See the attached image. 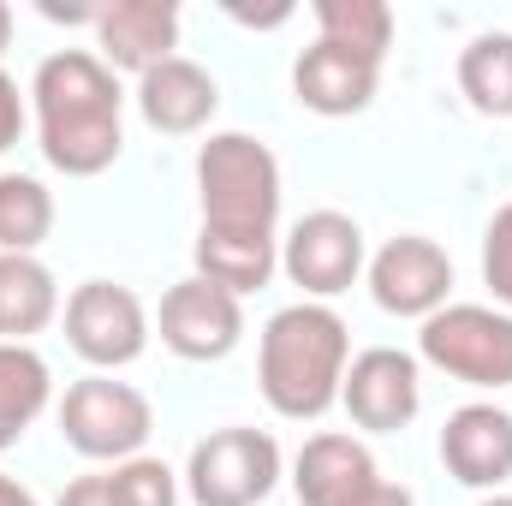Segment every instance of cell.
Instances as JSON below:
<instances>
[{"instance_id":"1","label":"cell","mask_w":512,"mask_h":506,"mask_svg":"<svg viewBox=\"0 0 512 506\" xmlns=\"http://www.w3.org/2000/svg\"><path fill=\"white\" fill-rule=\"evenodd\" d=\"M36 131H42V155L54 173L66 179H96L120 161V78L114 66H102V54L84 48H60L36 66Z\"/></svg>"},{"instance_id":"2","label":"cell","mask_w":512,"mask_h":506,"mask_svg":"<svg viewBox=\"0 0 512 506\" xmlns=\"http://www.w3.org/2000/svg\"><path fill=\"white\" fill-rule=\"evenodd\" d=\"M352 364V340H346V322L328 310V304H286L268 316L262 328V346H256V381H262V399L292 417V423H310L322 417L328 405H340V381Z\"/></svg>"},{"instance_id":"3","label":"cell","mask_w":512,"mask_h":506,"mask_svg":"<svg viewBox=\"0 0 512 506\" xmlns=\"http://www.w3.org/2000/svg\"><path fill=\"white\" fill-rule=\"evenodd\" d=\"M197 203L203 227L221 233H274L280 221V161L251 131H215L197 149Z\"/></svg>"},{"instance_id":"4","label":"cell","mask_w":512,"mask_h":506,"mask_svg":"<svg viewBox=\"0 0 512 506\" xmlns=\"http://www.w3.org/2000/svg\"><path fill=\"white\" fill-rule=\"evenodd\" d=\"M155 429V411L149 399L131 387V381H114V376H84L66 387L60 399V435L72 453L96 459V465H126L143 453Z\"/></svg>"},{"instance_id":"5","label":"cell","mask_w":512,"mask_h":506,"mask_svg":"<svg viewBox=\"0 0 512 506\" xmlns=\"http://www.w3.org/2000/svg\"><path fill=\"white\" fill-rule=\"evenodd\" d=\"M417 352L465 387H512V316L495 304H447L417 328Z\"/></svg>"},{"instance_id":"6","label":"cell","mask_w":512,"mask_h":506,"mask_svg":"<svg viewBox=\"0 0 512 506\" xmlns=\"http://www.w3.org/2000/svg\"><path fill=\"white\" fill-rule=\"evenodd\" d=\"M280 483V447L268 429H215L191 447L185 465V489L197 506H256L274 495Z\"/></svg>"},{"instance_id":"7","label":"cell","mask_w":512,"mask_h":506,"mask_svg":"<svg viewBox=\"0 0 512 506\" xmlns=\"http://www.w3.org/2000/svg\"><path fill=\"white\" fill-rule=\"evenodd\" d=\"M66 340L84 364H96L102 376L108 370H126L143 358L149 346V316L137 304L131 286H114V280H84L72 298H66Z\"/></svg>"},{"instance_id":"8","label":"cell","mask_w":512,"mask_h":506,"mask_svg":"<svg viewBox=\"0 0 512 506\" xmlns=\"http://www.w3.org/2000/svg\"><path fill=\"white\" fill-rule=\"evenodd\" d=\"M245 340V310L233 292L209 286V280H179L161 298V346L185 364H221L233 346Z\"/></svg>"},{"instance_id":"9","label":"cell","mask_w":512,"mask_h":506,"mask_svg":"<svg viewBox=\"0 0 512 506\" xmlns=\"http://www.w3.org/2000/svg\"><path fill=\"white\" fill-rule=\"evenodd\" d=\"M370 292L387 316H417L429 322L435 310H447L453 292V256L423 233H399L370 256Z\"/></svg>"},{"instance_id":"10","label":"cell","mask_w":512,"mask_h":506,"mask_svg":"<svg viewBox=\"0 0 512 506\" xmlns=\"http://www.w3.org/2000/svg\"><path fill=\"white\" fill-rule=\"evenodd\" d=\"M280 268L292 286H304V298H334L346 292L358 274H364V233L352 215L340 209H316L292 227L286 251H280Z\"/></svg>"},{"instance_id":"11","label":"cell","mask_w":512,"mask_h":506,"mask_svg":"<svg viewBox=\"0 0 512 506\" xmlns=\"http://www.w3.org/2000/svg\"><path fill=\"white\" fill-rule=\"evenodd\" d=\"M340 405L358 429L370 435H393L417 417L423 405V381H417V358L411 352H393V346H370L346 364L340 381Z\"/></svg>"},{"instance_id":"12","label":"cell","mask_w":512,"mask_h":506,"mask_svg":"<svg viewBox=\"0 0 512 506\" xmlns=\"http://www.w3.org/2000/svg\"><path fill=\"white\" fill-rule=\"evenodd\" d=\"M441 465L465 489L501 495L512 477V411L501 405H459L441 429Z\"/></svg>"},{"instance_id":"13","label":"cell","mask_w":512,"mask_h":506,"mask_svg":"<svg viewBox=\"0 0 512 506\" xmlns=\"http://www.w3.org/2000/svg\"><path fill=\"white\" fill-rule=\"evenodd\" d=\"M96 42H102V66L114 72H149L161 60H173L179 48V6L173 0H114L96 12Z\"/></svg>"},{"instance_id":"14","label":"cell","mask_w":512,"mask_h":506,"mask_svg":"<svg viewBox=\"0 0 512 506\" xmlns=\"http://www.w3.org/2000/svg\"><path fill=\"white\" fill-rule=\"evenodd\" d=\"M376 84H382V66H376V60L346 54V48H334V42H322V36H316V48H304L298 66H292L298 102H304L310 114H322V120L364 114V108L376 102Z\"/></svg>"},{"instance_id":"15","label":"cell","mask_w":512,"mask_h":506,"mask_svg":"<svg viewBox=\"0 0 512 506\" xmlns=\"http://www.w3.org/2000/svg\"><path fill=\"white\" fill-rule=\"evenodd\" d=\"M215 108H221L215 78H209L197 60H185V54H173V60H161V66H149V72L137 78V114L155 131H167V137L203 131L215 120Z\"/></svg>"},{"instance_id":"16","label":"cell","mask_w":512,"mask_h":506,"mask_svg":"<svg viewBox=\"0 0 512 506\" xmlns=\"http://www.w3.org/2000/svg\"><path fill=\"white\" fill-rule=\"evenodd\" d=\"M376 477L382 471H376L370 447L358 435H334V429L310 435L304 453H298V465H292V489H298L304 506H346L352 495H364Z\"/></svg>"},{"instance_id":"17","label":"cell","mask_w":512,"mask_h":506,"mask_svg":"<svg viewBox=\"0 0 512 506\" xmlns=\"http://www.w3.org/2000/svg\"><path fill=\"white\" fill-rule=\"evenodd\" d=\"M280 268V251H274V233H221V227H203L197 233V280L245 298V292H262Z\"/></svg>"},{"instance_id":"18","label":"cell","mask_w":512,"mask_h":506,"mask_svg":"<svg viewBox=\"0 0 512 506\" xmlns=\"http://www.w3.org/2000/svg\"><path fill=\"white\" fill-rule=\"evenodd\" d=\"M54 316H60V286L48 262L0 251V340L30 346V334H42Z\"/></svg>"},{"instance_id":"19","label":"cell","mask_w":512,"mask_h":506,"mask_svg":"<svg viewBox=\"0 0 512 506\" xmlns=\"http://www.w3.org/2000/svg\"><path fill=\"white\" fill-rule=\"evenodd\" d=\"M48 393H54V376H48L42 352H36V346H6V340H0V453L18 447V435L42 417Z\"/></svg>"},{"instance_id":"20","label":"cell","mask_w":512,"mask_h":506,"mask_svg":"<svg viewBox=\"0 0 512 506\" xmlns=\"http://www.w3.org/2000/svg\"><path fill=\"white\" fill-rule=\"evenodd\" d=\"M459 90L477 114L489 120H512V36L489 30L459 54Z\"/></svg>"},{"instance_id":"21","label":"cell","mask_w":512,"mask_h":506,"mask_svg":"<svg viewBox=\"0 0 512 506\" xmlns=\"http://www.w3.org/2000/svg\"><path fill=\"white\" fill-rule=\"evenodd\" d=\"M54 233V197L30 173H0V251L36 256V245Z\"/></svg>"},{"instance_id":"22","label":"cell","mask_w":512,"mask_h":506,"mask_svg":"<svg viewBox=\"0 0 512 506\" xmlns=\"http://www.w3.org/2000/svg\"><path fill=\"white\" fill-rule=\"evenodd\" d=\"M316 24H322V42L346 48V54H364V60H387V42H393V12L387 0H316Z\"/></svg>"},{"instance_id":"23","label":"cell","mask_w":512,"mask_h":506,"mask_svg":"<svg viewBox=\"0 0 512 506\" xmlns=\"http://www.w3.org/2000/svg\"><path fill=\"white\" fill-rule=\"evenodd\" d=\"M108 495L114 506H179V477L161 465V459H126L108 471Z\"/></svg>"},{"instance_id":"24","label":"cell","mask_w":512,"mask_h":506,"mask_svg":"<svg viewBox=\"0 0 512 506\" xmlns=\"http://www.w3.org/2000/svg\"><path fill=\"white\" fill-rule=\"evenodd\" d=\"M483 286L495 292V304L512 316V203L495 209V221L483 233Z\"/></svg>"},{"instance_id":"25","label":"cell","mask_w":512,"mask_h":506,"mask_svg":"<svg viewBox=\"0 0 512 506\" xmlns=\"http://www.w3.org/2000/svg\"><path fill=\"white\" fill-rule=\"evenodd\" d=\"M18 131H24V96H18V84L0 72V149H12Z\"/></svg>"},{"instance_id":"26","label":"cell","mask_w":512,"mask_h":506,"mask_svg":"<svg viewBox=\"0 0 512 506\" xmlns=\"http://www.w3.org/2000/svg\"><path fill=\"white\" fill-rule=\"evenodd\" d=\"M54 506H114V495H108V471L102 477H78V483H66V495Z\"/></svg>"},{"instance_id":"27","label":"cell","mask_w":512,"mask_h":506,"mask_svg":"<svg viewBox=\"0 0 512 506\" xmlns=\"http://www.w3.org/2000/svg\"><path fill=\"white\" fill-rule=\"evenodd\" d=\"M346 506H411V489H399V483H387V477H376L364 495H352Z\"/></svg>"},{"instance_id":"28","label":"cell","mask_w":512,"mask_h":506,"mask_svg":"<svg viewBox=\"0 0 512 506\" xmlns=\"http://www.w3.org/2000/svg\"><path fill=\"white\" fill-rule=\"evenodd\" d=\"M0 506H36V495H30L24 483H12V477L0 471Z\"/></svg>"},{"instance_id":"29","label":"cell","mask_w":512,"mask_h":506,"mask_svg":"<svg viewBox=\"0 0 512 506\" xmlns=\"http://www.w3.org/2000/svg\"><path fill=\"white\" fill-rule=\"evenodd\" d=\"M6 42H12V6L0 0V54H6Z\"/></svg>"},{"instance_id":"30","label":"cell","mask_w":512,"mask_h":506,"mask_svg":"<svg viewBox=\"0 0 512 506\" xmlns=\"http://www.w3.org/2000/svg\"><path fill=\"white\" fill-rule=\"evenodd\" d=\"M477 506H512V495H489V501H477Z\"/></svg>"}]
</instances>
